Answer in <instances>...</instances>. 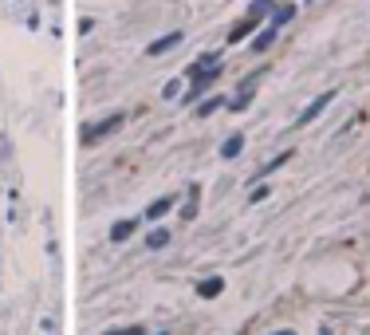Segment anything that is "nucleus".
Returning a JSON list of instances; mask_svg holds the SVG:
<instances>
[{
	"label": "nucleus",
	"mask_w": 370,
	"mask_h": 335,
	"mask_svg": "<svg viewBox=\"0 0 370 335\" xmlns=\"http://www.w3.org/2000/svg\"><path fill=\"white\" fill-rule=\"evenodd\" d=\"M221 292H225V280H221V276H217V280H201V284H197V296H201V300H213V296H221Z\"/></svg>",
	"instance_id": "20e7f679"
},
{
	"label": "nucleus",
	"mask_w": 370,
	"mask_h": 335,
	"mask_svg": "<svg viewBox=\"0 0 370 335\" xmlns=\"http://www.w3.org/2000/svg\"><path fill=\"white\" fill-rule=\"evenodd\" d=\"M166 245H169V233L166 229H154L150 233V249H166Z\"/></svg>",
	"instance_id": "f8f14e48"
},
{
	"label": "nucleus",
	"mask_w": 370,
	"mask_h": 335,
	"mask_svg": "<svg viewBox=\"0 0 370 335\" xmlns=\"http://www.w3.org/2000/svg\"><path fill=\"white\" fill-rule=\"evenodd\" d=\"M240 147H244V138H240V134H233V138L225 142V147H221V154H225V158H236V154H240Z\"/></svg>",
	"instance_id": "1a4fd4ad"
},
{
	"label": "nucleus",
	"mask_w": 370,
	"mask_h": 335,
	"mask_svg": "<svg viewBox=\"0 0 370 335\" xmlns=\"http://www.w3.org/2000/svg\"><path fill=\"white\" fill-rule=\"evenodd\" d=\"M292 16H295V9H292V4H280V9L272 12V24L280 28V24H287V20H292Z\"/></svg>",
	"instance_id": "9d476101"
},
{
	"label": "nucleus",
	"mask_w": 370,
	"mask_h": 335,
	"mask_svg": "<svg viewBox=\"0 0 370 335\" xmlns=\"http://www.w3.org/2000/svg\"><path fill=\"white\" fill-rule=\"evenodd\" d=\"M217 107H221V99H205V103L197 107V115H213V111H217Z\"/></svg>",
	"instance_id": "2eb2a0df"
},
{
	"label": "nucleus",
	"mask_w": 370,
	"mask_h": 335,
	"mask_svg": "<svg viewBox=\"0 0 370 335\" xmlns=\"http://www.w3.org/2000/svg\"><path fill=\"white\" fill-rule=\"evenodd\" d=\"M217 71H221V60H217V55H201V60L189 68V79H194V91H189V99H194V95H201L205 87L217 79Z\"/></svg>",
	"instance_id": "f257e3e1"
},
{
	"label": "nucleus",
	"mask_w": 370,
	"mask_h": 335,
	"mask_svg": "<svg viewBox=\"0 0 370 335\" xmlns=\"http://www.w3.org/2000/svg\"><path fill=\"white\" fill-rule=\"evenodd\" d=\"M118 127H122V115H110V119H102V122H95V127L83 130V142H87V147H95L99 138H107L110 130H118Z\"/></svg>",
	"instance_id": "f03ea898"
},
{
	"label": "nucleus",
	"mask_w": 370,
	"mask_h": 335,
	"mask_svg": "<svg viewBox=\"0 0 370 335\" xmlns=\"http://www.w3.org/2000/svg\"><path fill=\"white\" fill-rule=\"evenodd\" d=\"M107 335H142L138 327H122V331H107Z\"/></svg>",
	"instance_id": "dca6fc26"
},
{
	"label": "nucleus",
	"mask_w": 370,
	"mask_h": 335,
	"mask_svg": "<svg viewBox=\"0 0 370 335\" xmlns=\"http://www.w3.org/2000/svg\"><path fill=\"white\" fill-rule=\"evenodd\" d=\"M276 335H292V331H276Z\"/></svg>",
	"instance_id": "f3484780"
},
{
	"label": "nucleus",
	"mask_w": 370,
	"mask_h": 335,
	"mask_svg": "<svg viewBox=\"0 0 370 335\" xmlns=\"http://www.w3.org/2000/svg\"><path fill=\"white\" fill-rule=\"evenodd\" d=\"M169 206H174L169 198H158L150 209H146V217H150V221H158V217H166V213H169Z\"/></svg>",
	"instance_id": "423d86ee"
},
{
	"label": "nucleus",
	"mask_w": 370,
	"mask_h": 335,
	"mask_svg": "<svg viewBox=\"0 0 370 335\" xmlns=\"http://www.w3.org/2000/svg\"><path fill=\"white\" fill-rule=\"evenodd\" d=\"M253 28H256V20H248V16H244V20H240V24H236V28H233V32H228V40H233V43H236V40H244V36L253 32Z\"/></svg>",
	"instance_id": "6e6552de"
},
{
	"label": "nucleus",
	"mask_w": 370,
	"mask_h": 335,
	"mask_svg": "<svg viewBox=\"0 0 370 335\" xmlns=\"http://www.w3.org/2000/svg\"><path fill=\"white\" fill-rule=\"evenodd\" d=\"M331 99H335V91H323L319 99H315V103L307 107V111H303V115H300V119H295V122H300V127H303V122H312V119H319V111H323V107L331 103Z\"/></svg>",
	"instance_id": "7ed1b4c3"
},
{
	"label": "nucleus",
	"mask_w": 370,
	"mask_h": 335,
	"mask_svg": "<svg viewBox=\"0 0 370 335\" xmlns=\"http://www.w3.org/2000/svg\"><path fill=\"white\" fill-rule=\"evenodd\" d=\"M272 36H276V24H272L268 32H260V36H256V43H253V48H256V52H264V48L272 43Z\"/></svg>",
	"instance_id": "ddd939ff"
},
{
	"label": "nucleus",
	"mask_w": 370,
	"mask_h": 335,
	"mask_svg": "<svg viewBox=\"0 0 370 335\" xmlns=\"http://www.w3.org/2000/svg\"><path fill=\"white\" fill-rule=\"evenodd\" d=\"M130 233H134V221H118L115 229H110V241H118V245H122V241L130 237Z\"/></svg>",
	"instance_id": "39448f33"
},
{
	"label": "nucleus",
	"mask_w": 370,
	"mask_h": 335,
	"mask_svg": "<svg viewBox=\"0 0 370 335\" xmlns=\"http://www.w3.org/2000/svg\"><path fill=\"white\" fill-rule=\"evenodd\" d=\"M181 217H185V221H189V217H197V189L189 193V206L181 209Z\"/></svg>",
	"instance_id": "4468645a"
},
{
	"label": "nucleus",
	"mask_w": 370,
	"mask_h": 335,
	"mask_svg": "<svg viewBox=\"0 0 370 335\" xmlns=\"http://www.w3.org/2000/svg\"><path fill=\"white\" fill-rule=\"evenodd\" d=\"M268 9H272V0H256L253 9H248V20H256V24H260V16H264Z\"/></svg>",
	"instance_id": "9b49d317"
},
{
	"label": "nucleus",
	"mask_w": 370,
	"mask_h": 335,
	"mask_svg": "<svg viewBox=\"0 0 370 335\" xmlns=\"http://www.w3.org/2000/svg\"><path fill=\"white\" fill-rule=\"evenodd\" d=\"M177 40H181V36H177V32H169V36H162V40L158 43H150V55H162V52H166V48H174V43Z\"/></svg>",
	"instance_id": "0eeeda50"
}]
</instances>
